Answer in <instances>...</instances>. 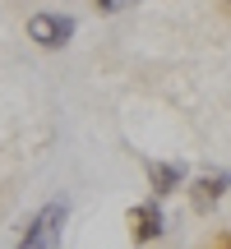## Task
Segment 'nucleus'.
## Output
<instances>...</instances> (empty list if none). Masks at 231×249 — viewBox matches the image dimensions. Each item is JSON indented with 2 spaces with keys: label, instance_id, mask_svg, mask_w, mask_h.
Wrapping results in <instances>:
<instances>
[{
  "label": "nucleus",
  "instance_id": "obj_3",
  "mask_svg": "<svg viewBox=\"0 0 231 249\" xmlns=\"http://www.w3.org/2000/svg\"><path fill=\"white\" fill-rule=\"evenodd\" d=\"M125 222H130V240H134V245H157L162 231H167V213H162L157 198H143V203H134Z\"/></svg>",
  "mask_w": 231,
  "mask_h": 249
},
{
  "label": "nucleus",
  "instance_id": "obj_5",
  "mask_svg": "<svg viewBox=\"0 0 231 249\" xmlns=\"http://www.w3.org/2000/svg\"><path fill=\"white\" fill-rule=\"evenodd\" d=\"M185 185V166L180 161H148V189H153V198H167V194H176V189Z\"/></svg>",
  "mask_w": 231,
  "mask_h": 249
},
{
  "label": "nucleus",
  "instance_id": "obj_7",
  "mask_svg": "<svg viewBox=\"0 0 231 249\" xmlns=\"http://www.w3.org/2000/svg\"><path fill=\"white\" fill-rule=\"evenodd\" d=\"M222 5H227V9H231V0H222Z\"/></svg>",
  "mask_w": 231,
  "mask_h": 249
},
{
  "label": "nucleus",
  "instance_id": "obj_2",
  "mask_svg": "<svg viewBox=\"0 0 231 249\" xmlns=\"http://www.w3.org/2000/svg\"><path fill=\"white\" fill-rule=\"evenodd\" d=\"M70 37H74V18H70V14L42 9V14H33V18H28V42L46 46V51H60Z\"/></svg>",
  "mask_w": 231,
  "mask_h": 249
},
{
  "label": "nucleus",
  "instance_id": "obj_6",
  "mask_svg": "<svg viewBox=\"0 0 231 249\" xmlns=\"http://www.w3.org/2000/svg\"><path fill=\"white\" fill-rule=\"evenodd\" d=\"M93 5H97L102 14H116V9H125V0H93Z\"/></svg>",
  "mask_w": 231,
  "mask_h": 249
},
{
  "label": "nucleus",
  "instance_id": "obj_4",
  "mask_svg": "<svg viewBox=\"0 0 231 249\" xmlns=\"http://www.w3.org/2000/svg\"><path fill=\"white\" fill-rule=\"evenodd\" d=\"M227 189H231L227 171H199V176L190 180V208H194V213H213Z\"/></svg>",
  "mask_w": 231,
  "mask_h": 249
},
{
  "label": "nucleus",
  "instance_id": "obj_1",
  "mask_svg": "<svg viewBox=\"0 0 231 249\" xmlns=\"http://www.w3.org/2000/svg\"><path fill=\"white\" fill-rule=\"evenodd\" d=\"M65 217H70V203H46L37 208L33 217H28V226L19 231V249H56V240H60L65 231Z\"/></svg>",
  "mask_w": 231,
  "mask_h": 249
}]
</instances>
